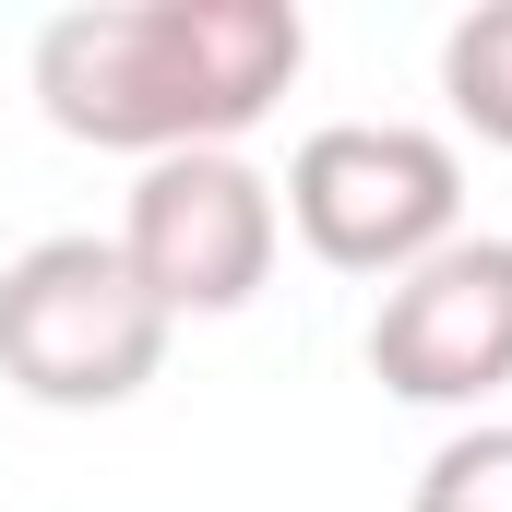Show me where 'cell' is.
<instances>
[{
    "instance_id": "obj_5",
    "label": "cell",
    "mask_w": 512,
    "mask_h": 512,
    "mask_svg": "<svg viewBox=\"0 0 512 512\" xmlns=\"http://www.w3.org/2000/svg\"><path fill=\"white\" fill-rule=\"evenodd\" d=\"M370 370L405 405H489L512 382V239H453L370 310Z\"/></svg>"
},
{
    "instance_id": "obj_4",
    "label": "cell",
    "mask_w": 512,
    "mask_h": 512,
    "mask_svg": "<svg viewBox=\"0 0 512 512\" xmlns=\"http://www.w3.org/2000/svg\"><path fill=\"white\" fill-rule=\"evenodd\" d=\"M286 239V203L251 155H155L120 203V262L167 322H227L251 310Z\"/></svg>"
},
{
    "instance_id": "obj_3",
    "label": "cell",
    "mask_w": 512,
    "mask_h": 512,
    "mask_svg": "<svg viewBox=\"0 0 512 512\" xmlns=\"http://www.w3.org/2000/svg\"><path fill=\"white\" fill-rule=\"evenodd\" d=\"M286 227L334 274H417L429 251L465 239V155L417 120H322L286 155Z\"/></svg>"
},
{
    "instance_id": "obj_1",
    "label": "cell",
    "mask_w": 512,
    "mask_h": 512,
    "mask_svg": "<svg viewBox=\"0 0 512 512\" xmlns=\"http://www.w3.org/2000/svg\"><path fill=\"white\" fill-rule=\"evenodd\" d=\"M298 0H84L36 24V108L108 155H239V131L298 84Z\"/></svg>"
},
{
    "instance_id": "obj_6",
    "label": "cell",
    "mask_w": 512,
    "mask_h": 512,
    "mask_svg": "<svg viewBox=\"0 0 512 512\" xmlns=\"http://www.w3.org/2000/svg\"><path fill=\"white\" fill-rule=\"evenodd\" d=\"M441 96H453V120L477 131V143L512 155V0L465 12V24L441 36Z\"/></svg>"
},
{
    "instance_id": "obj_7",
    "label": "cell",
    "mask_w": 512,
    "mask_h": 512,
    "mask_svg": "<svg viewBox=\"0 0 512 512\" xmlns=\"http://www.w3.org/2000/svg\"><path fill=\"white\" fill-rule=\"evenodd\" d=\"M405 512H512V417H477V429H453V441L417 465Z\"/></svg>"
},
{
    "instance_id": "obj_2",
    "label": "cell",
    "mask_w": 512,
    "mask_h": 512,
    "mask_svg": "<svg viewBox=\"0 0 512 512\" xmlns=\"http://www.w3.org/2000/svg\"><path fill=\"white\" fill-rule=\"evenodd\" d=\"M167 310L143 298V274L120 262V239L96 227H60V239H24L0 262V382L24 405H60V417H96L167 370Z\"/></svg>"
}]
</instances>
